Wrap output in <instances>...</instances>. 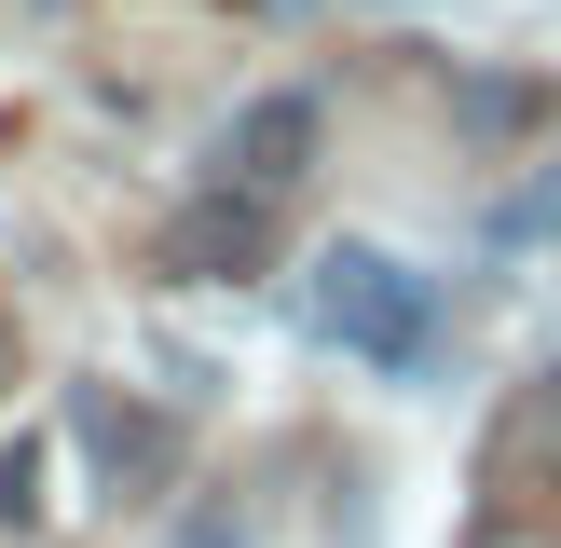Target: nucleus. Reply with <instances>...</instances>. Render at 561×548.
<instances>
[{"mask_svg": "<svg viewBox=\"0 0 561 548\" xmlns=\"http://www.w3.org/2000/svg\"><path fill=\"white\" fill-rule=\"evenodd\" d=\"M301 301H316V329L329 343H356V356H383V370H425L438 356V288L411 261H383V247H316V274H301Z\"/></svg>", "mask_w": 561, "mask_h": 548, "instance_id": "f257e3e1", "label": "nucleus"}, {"mask_svg": "<svg viewBox=\"0 0 561 548\" xmlns=\"http://www.w3.org/2000/svg\"><path fill=\"white\" fill-rule=\"evenodd\" d=\"M274 247H288V233H274V206H261V192H219V179L164 219V274H192V288H261Z\"/></svg>", "mask_w": 561, "mask_h": 548, "instance_id": "f03ea898", "label": "nucleus"}, {"mask_svg": "<svg viewBox=\"0 0 561 548\" xmlns=\"http://www.w3.org/2000/svg\"><path fill=\"white\" fill-rule=\"evenodd\" d=\"M301 151H316V96H247L233 137H219V192L274 206V179H301Z\"/></svg>", "mask_w": 561, "mask_h": 548, "instance_id": "7ed1b4c3", "label": "nucleus"}, {"mask_svg": "<svg viewBox=\"0 0 561 548\" xmlns=\"http://www.w3.org/2000/svg\"><path fill=\"white\" fill-rule=\"evenodd\" d=\"M493 493H520V507L561 493V370L507 398V425H493Z\"/></svg>", "mask_w": 561, "mask_h": 548, "instance_id": "20e7f679", "label": "nucleus"}, {"mask_svg": "<svg viewBox=\"0 0 561 548\" xmlns=\"http://www.w3.org/2000/svg\"><path fill=\"white\" fill-rule=\"evenodd\" d=\"M69 411H82V438H96V453H110V480H151V466H164V425H151V411H137V398H110V384H69Z\"/></svg>", "mask_w": 561, "mask_h": 548, "instance_id": "39448f33", "label": "nucleus"}, {"mask_svg": "<svg viewBox=\"0 0 561 548\" xmlns=\"http://www.w3.org/2000/svg\"><path fill=\"white\" fill-rule=\"evenodd\" d=\"M42 480H55V453H42V438H14V453H0V521H42V507H55Z\"/></svg>", "mask_w": 561, "mask_h": 548, "instance_id": "423d86ee", "label": "nucleus"}, {"mask_svg": "<svg viewBox=\"0 0 561 548\" xmlns=\"http://www.w3.org/2000/svg\"><path fill=\"white\" fill-rule=\"evenodd\" d=\"M0 384H14V316H0Z\"/></svg>", "mask_w": 561, "mask_h": 548, "instance_id": "0eeeda50", "label": "nucleus"}, {"mask_svg": "<svg viewBox=\"0 0 561 548\" xmlns=\"http://www.w3.org/2000/svg\"><path fill=\"white\" fill-rule=\"evenodd\" d=\"M219 14H261V0H219Z\"/></svg>", "mask_w": 561, "mask_h": 548, "instance_id": "6e6552de", "label": "nucleus"}]
</instances>
